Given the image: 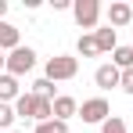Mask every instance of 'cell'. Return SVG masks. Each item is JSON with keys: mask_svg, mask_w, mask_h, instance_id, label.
<instances>
[{"mask_svg": "<svg viewBox=\"0 0 133 133\" xmlns=\"http://www.w3.org/2000/svg\"><path fill=\"white\" fill-rule=\"evenodd\" d=\"M79 119H83V122H94V126H101V122H108V119H111V104L104 101V97H90V101L79 104Z\"/></svg>", "mask_w": 133, "mask_h": 133, "instance_id": "obj_4", "label": "cell"}, {"mask_svg": "<svg viewBox=\"0 0 133 133\" xmlns=\"http://www.w3.org/2000/svg\"><path fill=\"white\" fill-rule=\"evenodd\" d=\"M0 72H7V54L0 50Z\"/></svg>", "mask_w": 133, "mask_h": 133, "instance_id": "obj_21", "label": "cell"}, {"mask_svg": "<svg viewBox=\"0 0 133 133\" xmlns=\"http://www.w3.org/2000/svg\"><path fill=\"white\" fill-rule=\"evenodd\" d=\"M94 83L101 90H115L119 83H122V72L111 65V61H104V65H97V72H94Z\"/></svg>", "mask_w": 133, "mask_h": 133, "instance_id": "obj_5", "label": "cell"}, {"mask_svg": "<svg viewBox=\"0 0 133 133\" xmlns=\"http://www.w3.org/2000/svg\"><path fill=\"white\" fill-rule=\"evenodd\" d=\"M133 22V7L130 4H122V0H115L108 7V25L111 29H122V25H130Z\"/></svg>", "mask_w": 133, "mask_h": 133, "instance_id": "obj_7", "label": "cell"}, {"mask_svg": "<svg viewBox=\"0 0 133 133\" xmlns=\"http://www.w3.org/2000/svg\"><path fill=\"white\" fill-rule=\"evenodd\" d=\"M22 97V87H18V79L11 76V72H0V104H15Z\"/></svg>", "mask_w": 133, "mask_h": 133, "instance_id": "obj_6", "label": "cell"}, {"mask_svg": "<svg viewBox=\"0 0 133 133\" xmlns=\"http://www.w3.org/2000/svg\"><path fill=\"white\" fill-rule=\"evenodd\" d=\"M29 94H36V97H47V101H54V97H58V94H54V83H50L47 76H40V79L32 83V90H29Z\"/></svg>", "mask_w": 133, "mask_h": 133, "instance_id": "obj_15", "label": "cell"}, {"mask_svg": "<svg viewBox=\"0 0 133 133\" xmlns=\"http://www.w3.org/2000/svg\"><path fill=\"white\" fill-rule=\"evenodd\" d=\"M76 50H79V58H97V54H101V50H97V40H94V32H83L79 43H76Z\"/></svg>", "mask_w": 133, "mask_h": 133, "instance_id": "obj_14", "label": "cell"}, {"mask_svg": "<svg viewBox=\"0 0 133 133\" xmlns=\"http://www.w3.org/2000/svg\"><path fill=\"white\" fill-rule=\"evenodd\" d=\"M111 65L119 68V72L133 68V47H115V54H111Z\"/></svg>", "mask_w": 133, "mask_h": 133, "instance_id": "obj_13", "label": "cell"}, {"mask_svg": "<svg viewBox=\"0 0 133 133\" xmlns=\"http://www.w3.org/2000/svg\"><path fill=\"white\" fill-rule=\"evenodd\" d=\"M101 133H130V130H126V122L119 115H111L108 122H101Z\"/></svg>", "mask_w": 133, "mask_h": 133, "instance_id": "obj_17", "label": "cell"}, {"mask_svg": "<svg viewBox=\"0 0 133 133\" xmlns=\"http://www.w3.org/2000/svg\"><path fill=\"white\" fill-rule=\"evenodd\" d=\"M4 15H7V0H0V22H4Z\"/></svg>", "mask_w": 133, "mask_h": 133, "instance_id": "obj_22", "label": "cell"}, {"mask_svg": "<svg viewBox=\"0 0 133 133\" xmlns=\"http://www.w3.org/2000/svg\"><path fill=\"white\" fill-rule=\"evenodd\" d=\"M94 40H97V50L101 54H115V47H119V36H115V29H97L94 32Z\"/></svg>", "mask_w": 133, "mask_h": 133, "instance_id": "obj_10", "label": "cell"}, {"mask_svg": "<svg viewBox=\"0 0 133 133\" xmlns=\"http://www.w3.org/2000/svg\"><path fill=\"white\" fill-rule=\"evenodd\" d=\"M130 133H133V130H130Z\"/></svg>", "mask_w": 133, "mask_h": 133, "instance_id": "obj_23", "label": "cell"}, {"mask_svg": "<svg viewBox=\"0 0 133 133\" xmlns=\"http://www.w3.org/2000/svg\"><path fill=\"white\" fill-rule=\"evenodd\" d=\"M50 4H54V11H68L72 7V0H50Z\"/></svg>", "mask_w": 133, "mask_h": 133, "instance_id": "obj_20", "label": "cell"}, {"mask_svg": "<svg viewBox=\"0 0 133 133\" xmlns=\"http://www.w3.org/2000/svg\"><path fill=\"white\" fill-rule=\"evenodd\" d=\"M15 47H22V32H18L11 22H0V50H4V54H11Z\"/></svg>", "mask_w": 133, "mask_h": 133, "instance_id": "obj_9", "label": "cell"}, {"mask_svg": "<svg viewBox=\"0 0 133 133\" xmlns=\"http://www.w3.org/2000/svg\"><path fill=\"white\" fill-rule=\"evenodd\" d=\"M72 115H79V101H76V97H68V94H58V97H54V119L68 122Z\"/></svg>", "mask_w": 133, "mask_h": 133, "instance_id": "obj_8", "label": "cell"}, {"mask_svg": "<svg viewBox=\"0 0 133 133\" xmlns=\"http://www.w3.org/2000/svg\"><path fill=\"white\" fill-rule=\"evenodd\" d=\"M43 76L50 83H68V79L79 76V58H72V54H54V58H47Z\"/></svg>", "mask_w": 133, "mask_h": 133, "instance_id": "obj_1", "label": "cell"}, {"mask_svg": "<svg viewBox=\"0 0 133 133\" xmlns=\"http://www.w3.org/2000/svg\"><path fill=\"white\" fill-rule=\"evenodd\" d=\"M32 111H36V97H32V94H22V97L15 101V115L25 122V119H32Z\"/></svg>", "mask_w": 133, "mask_h": 133, "instance_id": "obj_12", "label": "cell"}, {"mask_svg": "<svg viewBox=\"0 0 133 133\" xmlns=\"http://www.w3.org/2000/svg\"><path fill=\"white\" fill-rule=\"evenodd\" d=\"M119 87L126 90V94H133V68H126V72H122V83H119Z\"/></svg>", "mask_w": 133, "mask_h": 133, "instance_id": "obj_19", "label": "cell"}, {"mask_svg": "<svg viewBox=\"0 0 133 133\" xmlns=\"http://www.w3.org/2000/svg\"><path fill=\"white\" fill-rule=\"evenodd\" d=\"M36 97V94H32ZM54 119V101H47V97H36V111H32V122L40 126V122H50Z\"/></svg>", "mask_w": 133, "mask_h": 133, "instance_id": "obj_11", "label": "cell"}, {"mask_svg": "<svg viewBox=\"0 0 133 133\" xmlns=\"http://www.w3.org/2000/svg\"><path fill=\"white\" fill-rule=\"evenodd\" d=\"M130 47H133V43H130Z\"/></svg>", "mask_w": 133, "mask_h": 133, "instance_id": "obj_24", "label": "cell"}, {"mask_svg": "<svg viewBox=\"0 0 133 133\" xmlns=\"http://www.w3.org/2000/svg\"><path fill=\"white\" fill-rule=\"evenodd\" d=\"M32 133H68V122H61V119H50V122H40Z\"/></svg>", "mask_w": 133, "mask_h": 133, "instance_id": "obj_16", "label": "cell"}, {"mask_svg": "<svg viewBox=\"0 0 133 133\" xmlns=\"http://www.w3.org/2000/svg\"><path fill=\"white\" fill-rule=\"evenodd\" d=\"M72 18L79 29H94L97 32V22H101V4L97 0H72Z\"/></svg>", "mask_w": 133, "mask_h": 133, "instance_id": "obj_2", "label": "cell"}, {"mask_svg": "<svg viewBox=\"0 0 133 133\" xmlns=\"http://www.w3.org/2000/svg\"><path fill=\"white\" fill-rule=\"evenodd\" d=\"M32 65H36V50H32V47H15V50L7 54V72H11L15 79H22L25 72H32Z\"/></svg>", "mask_w": 133, "mask_h": 133, "instance_id": "obj_3", "label": "cell"}, {"mask_svg": "<svg viewBox=\"0 0 133 133\" xmlns=\"http://www.w3.org/2000/svg\"><path fill=\"white\" fill-rule=\"evenodd\" d=\"M15 119H18V115H15V104H0V130H7Z\"/></svg>", "mask_w": 133, "mask_h": 133, "instance_id": "obj_18", "label": "cell"}]
</instances>
